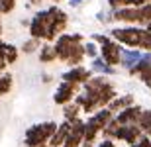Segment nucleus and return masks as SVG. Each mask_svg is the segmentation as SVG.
Here are the masks:
<instances>
[{
    "mask_svg": "<svg viewBox=\"0 0 151 147\" xmlns=\"http://www.w3.org/2000/svg\"><path fill=\"white\" fill-rule=\"evenodd\" d=\"M57 130V122H41V124H34L26 131V145L28 147H47L49 137L53 136V131Z\"/></svg>",
    "mask_w": 151,
    "mask_h": 147,
    "instance_id": "nucleus-1",
    "label": "nucleus"
},
{
    "mask_svg": "<svg viewBox=\"0 0 151 147\" xmlns=\"http://www.w3.org/2000/svg\"><path fill=\"white\" fill-rule=\"evenodd\" d=\"M51 20H53V14L51 10H39L34 18H32V22L28 24L29 26V35L35 37V39H45V34H47V29L51 26Z\"/></svg>",
    "mask_w": 151,
    "mask_h": 147,
    "instance_id": "nucleus-2",
    "label": "nucleus"
},
{
    "mask_svg": "<svg viewBox=\"0 0 151 147\" xmlns=\"http://www.w3.org/2000/svg\"><path fill=\"white\" fill-rule=\"evenodd\" d=\"M84 37L81 34H65L63 32L61 35H57V41L53 43V51H55V57L59 61H67L69 53H71V47L78 41H83Z\"/></svg>",
    "mask_w": 151,
    "mask_h": 147,
    "instance_id": "nucleus-3",
    "label": "nucleus"
},
{
    "mask_svg": "<svg viewBox=\"0 0 151 147\" xmlns=\"http://www.w3.org/2000/svg\"><path fill=\"white\" fill-rule=\"evenodd\" d=\"M51 14H53V20H51V26L47 29V34H45V41H55L57 35H61L69 26V16L61 8H57V6H51L49 8Z\"/></svg>",
    "mask_w": 151,
    "mask_h": 147,
    "instance_id": "nucleus-4",
    "label": "nucleus"
},
{
    "mask_svg": "<svg viewBox=\"0 0 151 147\" xmlns=\"http://www.w3.org/2000/svg\"><path fill=\"white\" fill-rule=\"evenodd\" d=\"M139 32H141V28H114V29H110V35L116 41L124 43L126 47H137L139 45Z\"/></svg>",
    "mask_w": 151,
    "mask_h": 147,
    "instance_id": "nucleus-5",
    "label": "nucleus"
},
{
    "mask_svg": "<svg viewBox=\"0 0 151 147\" xmlns=\"http://www.w3.org/2000/svg\"><path fill=\"white\" fill-rule=\"evenodd\" d=\"M78 86L77 82H71V80H61V85L57 86L55 94H53V102H55L57 106H63V104H67L75 98V94L78 92Z\"/></svg>",
    "mask_w": 151,
    "mask_h": 147,
    "instance_id": "nucleus-6",
    "label": "nucleus"
},
{
    "mask_svg": "<svg viewBox=\"0 0 151 147\" xmlns=\"http://www.w3.org/2000/svg\"><path fill=\"white\" fill-rule=\"evenodd\" d=\"M112 20L122 24H141V14H139V6H124V8H114L112 12Z\"/></svg>",
    "mask_w": 151,
    "mask_h": 147,
    "instance_id": "nucleus-7",
    "label": "nucleus"
},
{
    "mask_svg": "<svg viewBox=\"0 0 151 147\" xmlns=\"http://www.w3.org/2000/svg\"><path fill=\"white\" fill-rule=\"evenodd\" d=\"M98 53L102 55V61L104 63L112 65V67L120 65V43L114 41L112 37H108L104 43H100V51Z\"/></svg>",
    "mask_w": 151,
    "mask_h": 147,
    "instance_id": "nucleus-8",
    "label": "nucleus"
},
{
    "mask_svg": "<svg viewBox=\"0 0 151 147\" xmlns=\"http://www.w3.org/2000/svg\"><path fill=\"white\" fill-rule=\"evenodd\" d=\"M83 137H84V122L81 118H75L71 120V131H69L67 139L63 141L61 147H81Z\"/></svg>",
    "mask_w": 151,
    "mask_h": 147,
    "instance_id": "nucleus-9",
    "label": "nucleus"
},
{
    "mask_svg": "<svg viewBox=\"0 0 151 147\" xmlns=\"http://www.w3.org/2000/svg\"><path fill=\"white\" fill-rule=\"evenodd\" d=\"M141 133H143V131H141V128L137 124H122V125H118L114 137H116V139H122V141H126V143H135L139 139Z\"/></svg>",
    "mask_w": 151,
    "mask_h": 147,
    "instance_id": "nucleus-10",
    "label": "nucleus"
},
{
    "mask_svg": "<svg viewBox=\"0 0 151 147\" xmlns=\"http://www.w3.org/2000/svg\"><path fill=\"white\" fill-rule=\"evenodd\" d=\"M112 116H114V114L110 112L108 108L102 106V108H98L96 112H92V116L88 118V122H84V124L88 125V128H92V130H96L98 133H100L102 128H104V125H106L108 122H110V118H112Z\"/></svg>",
    "mask_w": 151,
    "mask_h": 147,
    "instance_id": "nucleus-11",
    "label": "nucleus"
},
{
    "mask_svg": "<svg viewBox=\"0 0 151 147\" xmlns=\"http://www.w3.org/2000/svg\"><path fill=\"white\" fill-rule=\"evenodd\" d=\"M92 75H94L92 71H88V69H84V67H81V65H77V67H71L67 73H63L61 79L63 80H71V82H77V85H84V82H86Z\"/></svg>",
    "mask_w": 151,
    "mask_h": 147,
    "instance_id": "nucleus-12",
    "label": "nucleus"
},
{
    "mask_svg": "<svg viewBox=\"0 0 151 147\" xmlns=\"http://www.w3.org/2000/svg\"><path fill=\"white\" fill-rule=\"evenodd\" d=\"M141 114V108L135 106V104H132V106H126L122 108V110H118V114L114 116V120H116L118 124H135L137 122V118H139Z\"/></svg>",
    "mask_w": 151,
    "mask_h": 147,
    "instance_id": "nucleus-13",
    "label": "nucleus"
},
{
    "mask_svg": "<svg viewBox=\"0 0 151 147\" xmlns=\"http://www.w3.org/2000/svg\"><path fill=\"white\" fill-rule=\"evenodd\" d=\"M69 131H71V120H65V122H61V124H57V130L53 131V136L49 137L47 147H61L63 141L67 139Z\"/></svg>",
    "mask_w": 151,
    "mask_h": 147,
    "instance_id": "nucleus-14",
    "label": "nucleus"
},
{
    "mask_svg": "<svg viewBox=\"0 0 151 147\" xmlns=\"http://www.w3.org/2000/svg\"><path fill=\"white\" fill-rule=\"evenodd\" d=\"M139 57H141V51L137 49V47H129V49L120 47V65H122L124 69H129Z\"/></svg>",
    "mask_w": 151,
    "mask_h": 147,
    "instance_id": "nucleus-15",
    "label": "nucleus"
},
{
    "mask_svg": "<svg viewBox=\"0 0 151 147\" xmlns=\"http://www.w3.org/2000/svg\"><path fill=\"white\" fill-rule=\"evenodd\" d=\"M132 104H135L134 94H122V96L112 98V100L106 104V108H108L112 114H116L118 110H122V108H126V106H132Z\"/></svg>",
    "mask_w": 151,
    "mask_h": 147,
    "instance_id": "nucleus-16",
    "label": "nucleus"
},
{
    "mask_svg": "<svg viewBox=\"0 0 151 147\" xmlns=\"http://www.w3.org/2000/svg\"><path fill=\"white\" fill-rule=\"evenodd\" d=\"M83 61H84V47H83V41H78V43H75L71 47V53H69L65 63H69V67H77Z\"/></svg>",
    "mask_w": 151,
    "mask_h": 147,
    "instance_id": "nucleus-17",
    "label": "nucleus"
},
{
    "mask_svg": "<svg viewBox=\"0 0 151 147\" xmlns=\"http://www.w3.org/2000/svg\"><path fill=\"white\" fill-rule=\"evenodd\" d=\"M90 71H92V73H98V75H116V67L104 63L102 59H98V57H94V59L90 61Z\"/></svg>",
    "mask_w": 151,
    "mask_h": 147,
    "instance_id": "nucleus-18",
    "label": "nucleus"
},
{
    "mask_svg": "<svg viewBox=\"0 0 151 147\" xmlns=\"http://www.w3.org/2000/svg\"><path fill=\"white\" fill-rule=\"evenodd\" d=\"M135 124L141 128V131L145 136L151 137V110H141V114H139V118H137Z\"/></svg>",
    "mask_w": 151,
    "mask_h": 147,
    "instance_id": "nucleus-19",
    "label": "nucleus"
},
{
    "mask_svg": "<svg viewBox=\"0 0 151 147\" xmlns=\"http://www.w3.org/2000/svg\"><path fill=\"white\" fill-rule=\"evenodd\" d=\"M83 112L81 110V106H78L77 102H67V104H63V118L65 120H75V118H78V114Z\"/></svg>",
    "mask_w": 151,
    "mask_h": 147,
    "instance_id": "nucleus-20",
    "label": "nucleus"
},
{
    "mask_svg": "<svg viewBox=\"0 0 151 147\" xmlns=\"http://www.w3.org/2000/svg\"><path fill=\"white\" fill-rule=\"evenodd\" d=\"M55 51H53V45L51 43H45V45L39 47V61L41 63H51L55 61Z\"/></svg>",
    "mask_w": 151,
    "mask_h": 147,
    "instance_id": "nucleus-21",
    "label": "nucleus"
},
{
    "mask_svg": "<svg viewBox=\"0 0 151 147\" xmlns=\"http://www.w3.org/2000/svg\"><path fill=\"white\" fill-rule=\"evenodd\" d=\"M12 85H14V79L12 75L8 73H0V96H4L12 90Z\"/></svg>",
    "mask_w": 151,
    "mask_h": 147,
    "instance_id": "nucleus-22",
    "label": "nucleus"
},
{
    "mask_svg": "<svg viewBox=\"0 0 151 147\" xmlns=\"http://www.w3.org/2000/svg\"><path fill=\"white\" fill-rule=\"evenodd\" d=\"M4 59L8 65H14L18 61V47L12 43H4Z\"/></svg>",
    "mask_w": 151,
    "mask_h": 147,
    "instance_id": "nucleus-23",
    "label": "nucleus"
},
{
    "mask_svg": "<svg viewBox=\"0 0 151 147\" xmlns=\"http://www.w3.org/2000/svg\"><path fill=\"white\" fill-rule=\"evenodd\" d=\"M139 49L143 51H151V32H147L145 28H141L139 32Z\"/></svg>",
    "mask_w": 151,
    "mask_h": 147,
    "instance_id": "nucleus-24",
    "label": "nucleus"
},
{
    "mask_svg": "<svg viewBox=\"0 0 151 147\" xmlns=\"http://www.w3.org/2000/svg\"><path fill=\"white\" fill-rule=\"evenodd\" d=\"M39 47H41V39L29 37V39L22 45V51H24V53H34V51H37V49H39Z\"/></svg>",
    "mask_w": 151,
    "mask_h": 147,
    "instance_id": "nucleus-25",
    "label": "nucleus"
},
{
    "mask_svg": "<svg viewBox=\"0 0 151 147\" xmlns=\"http://www.w3.org/2000/svg\"><path fill=\"white\" fill-rule=\"evenodd\" d=\"M18 0H0V14H10L14 12Z\"/></svg>",
    "mask_w": 151,
    "mask_h": 147,
    "instance_id": "nucleus-26",
    "label": "nucleus"
},
{
    "mask_svg": "<svg viewBox=\"0 0 151 147\" xmlns=\"http://www.w3.org/2000/svg\"><path fill=\"white\" fill-rule=\"evenodd\" d=\"M84 47V57H88V59H94V57H98V47L92 43V41H88V43H83Z\"/></svg>",
    "mask_w": 151,
    "mask_h": 147,
    "instance_id": "nucleus-27",
    "label": "nucleus"
},
{
    "mask_svg": "<svg viewBox=\"0 0 151 147\" xmlns=\"http://www.w3.org/2000/svg\"><path fill=\"white\" fill-rule=\"evenodd\" d=\"M96 18H98V22H104V24L112 22V14H106V12H98Z\"/></svg>",
    "mask_w": 151,
    "mask_h": 147,
    "instance_id": "nucleus-28",
    "label": "nucleus"
},
{
    "mask_svg": "<svg viewBox=\"0 0 151 147\" xmlns=\"http://www.w3.org/2000/svg\"><path fill=\"white\" fill-rule=\"evenodd\" d=\"M108 37H110V35H102V34H94V35H92V39L98 41V43H104V41H106Z\"/></svg>",
    "mask_w": 151,
    "mask_h": 147,
    "instance_id": "nucleus-29",
    "label": "nucleus"
},
{
    "mask_svg": "<svg viewBox=\"0 0 151 147\" xmlns=\"http://www.w3.org/2000/svg\"><path fill=\"white\" fill-rule=\"evenodd\" d=\"M98 147H116V145H114L112 139H102V141L98 143Z\"/></svg>",
    "mask_w": 151,
    "mask_h": 147,
    "instance_id": "nucleus-30",
    "label": "nucleus"
},
{
    "mask_svg": "<svg viewBox=\"0 0 151 147\" xmlns=\"http://www.w3.org/2000/svg\"><path fill=\"white\" fill-rule=\"evenodd\" d=\"M84 0H69V4H71V8H78V6L83 4Z\"/></svg>",
    "mask_w": 151,
    "mask_h": 147,
    "instance_id": "nucleus-31",
    "label": "nucleus"
},
{
    "mask_svg": "<svg viewBox=\"0 0 151 147\" xmlns=\"http://www.w3.org/2000/svg\"><path fill=\"white\" fill-rule=\"evenodd\" d=\"M29 4H34V6H37V4H41V0H28Z\"/></svg>",
    "mask_w": 151,
    "mask_h": 147,
    "instance_id": "nucleus-32",
    "label": "nucleus"
},
{
    "mask_svg": "<svg viewBox=\"0 0 151 147\" xmlns=\"http://www.w3.org/2000/svg\"><path fill=\"white\" fill-rule=\"evenodd\" d=\"M145 29H147V32H151V22H147V24H145Z\"/></svg>",
    "mask_w": 151,
    "mask_h": 147,
    "instance_id": "nucleus-33",
    "label": "nucleus"
},
{
    "mask_svg": "<svg viewBox=\"0 0 151 147\" xmlns=\"http://www.w3.org/2000/svg\"><path fill=\"white\" fill-rule=\"evenodd\" d=\"M129 147H137V143H129Z\"/></svg>",
    "mask_w": 151,
    "mask_h": 147,
    "instance_id": "nucleus-34",
    "label": "nucleus"
},
{
    "mask_svg": "<svg viewBox=\"0 0 151 147\" xmlns=\"http://www.w3.org/2000/svg\"><path fill=\"white\" fill-rule=\"evenodd\" d=\"M0 35H2V24H0Z\"/></svg>",
    "mask_w": 151,
    "mask_h": 147,
    "instance_id": "nucleus-35",
    "label": "nucleus"
},
{
    "mask_svg": "<svg viewBox=\"0 0 151 147\" xmlns=\"http://www.w3.org/2000/svg\"><path fill=\"white\" fill-rule=\"evenodd\" d=\"M57 2H59V0H57Z\"/></svg>",
    "mask_w": 151,
    "mask_h": 147,
    "instance_id": "nucleus-36",
    "label": "nucleus"
}]
</instances>
